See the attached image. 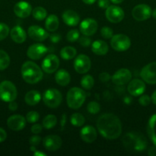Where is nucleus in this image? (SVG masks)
Instances as JSON below:
<instances>
[{"label":"nucleus","mask_w":156,"mask_h":156,"mask_svg":"<svg viewBox=\"0 0 156 156\" xmlns=\"http://www.w3.org/2000/svg\"><path fill=\"white\" fill-rule=\"evenodd\" d=\"M99 79L101 82H107L110 79H111V76L109 73H102L99 74Z\"/></svg>","instance_id":"obj_44"},{"label":"nucleus","mask_w":156,"mask_h":156,"mask_svg":"<svg viewBox=\"0 0 156 156\" xmlns=\"http://www.w3.org/2000/svg\"><path fill=\"white\" fill-rule=\"evenodd\" d=\"M85 123V117L81 114L74 113L70 116V123L76 127L82 126Z\"/></svg>","instance_id":"obj_32"},{"label":"nucleus","mask_w":156,"mask_h":156,"mask_svg":"<svg viewBox=\"0 0 156 156\" xmlns=\"http://www.w3.org/2000/svg\"><path fill=\"white\" fill-rule=\"evenodd\" d=\"M106 18L111 23H119L122 21L125 16L122 8L116 5H110L106 9Z\"/></svg>","instance_id":"obj_12"},{"label":"nucleus","mask_w":156,"mask_h":156,"mask_svg":"<svg viewBox=\"0 0 156 156\" xmlns=\"http://www.w3.org/2000/svg\"><path fill=\"white\" fill-rule=\"evenodd\" d=\"M11 38L12 41L17 44H22L25 41L27 34L24 29L20 26H15L10 31Z\"/></svg>","instance_id":"obj_22"},{"label":"nucleus","mask_w":156,"mask_h":156,"mask_svg":"<svg viewBox=\"0 0 156 156\" xmlns=\"http://www.w3.org/2000/svg\"><path fill=\"white\" fill-rule=\"evenodd\" d=\"M151 98L148 95H147V94H142L139 99V103L142 106H148V105L151 103Z\"/></svg>","instance_id":"obj_41"},{"label":"nucleus","mask_w":156,"mask_h":156,"mask_svg":"<svg viewBox=\"0 0 156 156\" xmlns=\"http://www.w3.org/2000/svg\"><path fill=\"white\" fill-rule=\"evenodd\" d=\"M61 56L64 60H70L73 59L76 55V50L74 47L67 46L64 47L61 50Z\"/></svg>","instance_id":"obj_29"},{"label":"nucleus","mask_w":156,"mask_h":156,"mask_svg":"<svg viewBox=\"0 0 156 156\" xmlns=\"http://www.w3.org/2000/svg\"><path fill=\"white\" fill-rule=\"evenodd\" d=\"M57 123H58V119H57L56 116L53 115V114H49V115L46 116L43 120L42 126L45 129H50L54 127Z\"/></svg>","instance_id":"obj_30"},{"label":"nucleus","mask_w":156,"mask_h":156,"mask_svg":"<svg viewBox=\"0 0 156 156\" xmlns=\"http://www.w3.org/2000/svg\"><path fill=\"white\" fill-rule=\"evenodd\" d=\"M62 19L68 26H76L80 22V17L76 12L73 10H67L63 13Z\"/></svg>","instance_id":"obj_23"},{"label":"nucleus","mask_w":156,"mask_h":156,"mask_svg":"<svg viewBox=\"0 0 156 156\" xmlns=\"http://www.w3.org/2000/svg\"><path fill=\"white\" fill-rule=\"evenodd\" d=\"M91 49L93 53L98 56H103L106 55L109 51V47L106 43L101 40L95 41L91 44Z\"/></svg>","instance_id":"obj_24"},{"label":"nucleus","mask_w":156,"mask_h":156,"mask_svg":"<svg viewBox=\"0 0 156 156\" xmlns=\"http://www.w3.org/2000/svg\"><path fill=\"white\" fill-rule=\"evenodd\" d=\"M47 13L46 9L41 6H38L32 10L33 18L38 21H42V20L45 19L47 18Z\"/></svg>","instance_id":"obj_31"},{"label":"nucleus","mask_w":156,"mask_h":156,"mask_svg":"<svg viewBox=\"0 0 156 156\" xmlns=\"http://www.w3.org/2000/svg\"><path fill=\"white\" fill-rule=\"evenodd\" d=\"M42 129H43V126H41V124H34L33 126H32L31 128V131H32V133L34 134H38V133H41L42 132Z\"/></svg>","instance_id":"obj_42"},{"label":"nucleus","mask_w":156,"mask_h":156,"mask_svg":"<svg viewBox=\"0 0 156 156\" xmlns=\"http://www.w3.org/2000/svg\"><path fill=\"white\" fill-rule=\"evenodd\" d=\"M21 73L22 79L28 84H36L43 78V72L41 69L35 62L27 61L21 66Z\"/></svg>","instance_id":"obj_3"},{"label":"nucleus","mask_w":156,"mask_h":156,"mask_svg":"<svg viewBox=\"0 0 156 156\" xmlns=\"http://www.w3.org/2000/svg\"><path fill=\"white\" fill-rule=\"evenodd\" d=\"M55 81L61 86H66L70 82V76L65 69H60L55 74Z\"/></svg>","instance_id":"obj_27"},{"label":"nucleus","mask_w":156,"mask_h":156,"mask_svg":"<svg viewBox=\"0 0 156 156\" xmlns=\"http://www.w3.org/2000/svg\"><path fill=\"white\" fill-rule=\"evenodd\" d=\"M87 111L91 114H96L100 111V105L96 101H90L87 105Z\"/></svg>","instance_id":"obj_36"},{"label":"nucleus","mask_w":156,"mask_h":156,"mask_svg":"<svg viewBox=\"0 0 156 156\" xmlns=\"http://www.w3.org/2000/svg\"><path fill=\"white\" fill-rule=\"evenodd\" d=\"M9 110L12 111H15L18 109V104L15 101H12L9 102Z\"/></svg>","instance_id":"obj_48"},{"label":"nucleus","mask_w":156,"mask_h":156,"mask_svg":"<svg viewBox=\"0 0 156 156\" xmlns=\"http://www.w3.org/2000/svg\"><path fill=\"white\" fill-rule=\"evenodd\" d=\"M96 127L102 136L106 140H116L122 133V123L117 116L104 114L96 121Z\"/></svg>","instance_id":"obj_1"},{"label":"nucleus","mask_w":156,"mask_h":156,"mask_svg":"<svg viewBox=\"0 0 156 156\" xmlns=\"http://www.w3.org/2000/svg\"><path fill=\"white\" fill-rule=\"evenodd\" d=\"M39 114L36 111H30L26 115V120L30 123H36L39 120Z\"/></svg>","instance_id":"obj_38"},{"label":"nucleus","mask_w":156,"mask_h":156,"mask_svg":"<svg viewBox=\"0 0 156 156\" xmlns=\"http://www.w3.org/2000/svg\"><path fill=\"white\" fill-rule=\"evenodd\" d=\"M110 0H98V5L101 9H107L110 5Z\"/></svg>","instance_id":"obj_45"},{"label":"nucleus","mask_w":156,"mask_h":156,"mask_svg":"<svg viewBox=\"0 0 156 156\" xmlns=\"http://www.w3.org/2000/svg\"><path fill=\"white\" fill-rule=\"evenodd\" d=\"M41 137L38 136H33L30 138L29 140V143L31 144V146H38L39 145V143H41Z\"/></svg>","instance_id":"obj_43"},{"label":"nucleus","mask_w":156,"mask_h":156,"mask_svg":"<svg viewBox=\"0 0 156 156\" xmlns=\"http://www.w3.org/2000/svg\"><path fill=\"white\" fill-rule=\"evenodd\" d=\"M145 88H146V86H145L144 81L140 80L139 79H135L130 81L128 82V87H127L128 93L134 97L142 95L145 92Z\"/></svg>","instance_id":"obj_16"},{"label":"nucleus","mask_w":156,"mask_h":156,"mask_svg":"<svg viewBox=\"0 0 156 156\" xmlns=\"http://www.w3.org/2000/svg\"><path fill=\"white\" fill-rule=\"evenodd\" d=\"M73 66L76 73L79 74H84L91 68V61L87 55L80 54L75 59Z\"/></svg>","instance_id":"obj_11"},{"label":"nucleus","mask_w":156,"mask_h":156,"mask_svg":"<svg viewBox=\"0 0 156 156\" xmlns=\"http://www.w3.org/2000/svg\"><path fill=\"white\" fill-rule=\"evenodd\" d=\"M59 27V19L55 15H50L46 18L45 28L48 31L54 32L58 30Z\"/></svg>","instance_id":"obj_28"},{"label":"nucleus","mask_w":156,"mask_h":156,"mask_svg":"<svg viewBox=\"0 0 156 156\" xmlns=\"http://www.w3.org/2000/svg\"><path fill=\"white\" fill-rule=\"evenodd\" d=\"M80 137L85 143H91L97 138V133L93 126L87 125L83 127L80 130Z\"/></svg>","instance_id":"obj_21"},{"label":"nucleus","mask_w":156,"mask_h":156,"mask_svg":"<svg viewBox=\"0 0 156 156\" xmlns=\"http://www.w3.org/2000/svg\"><path fill=\"white\" fill-rule=\"evenodd\" d=\"M10 64V57L6 51L0 50V71L5 70Z\"/></svg>","instance_id":"obj_33"},{"label":"nucleus","mask_w":156,"mask_h":156,"mask_svg":"<svg viewBox=\"0 0 156 156\" xmlns=\"http://www.w3.org/2000/svg\"><path fill=\"white\" fill-rule=\"evenodd\" d=\"M110 44L113 50L116 51L122 52L128 50L131 46V41L128 36L122 34L113 35L111 38Z\"/></svg>","instance_id":"obj_7"},{"label":"nucleus","mask_w":156,"mask_h":156,"mask_svg":"<svg viewBox=\"0 0 156 156\" xmlns=\"http://www.w3.org/2000/svg\"><path fill=\"white\" fill-rule=\"evenodd\" d=\"M151 9L150 6L145 4H140L135 6L132 11L133 18L138 21H145L151 16Z\"/></svg>","instance_id":"obj_10"},{"label":"nucleus","mask_w":156,"mask_h":156,"mask_svg":"<svg viewBox=\"0 0 156 156\" xmlns=\"http://www.w3.org/2000/svg\"><path fill=\"white\" fill-rule=\"evenodd\" d=\"M18 95L15 85L10 81H3L0 83V99L5 102L15 101Z\"/></svg>","instance_id":"obj_5"},{"label":"nucleus","mask_w":156,"mask_h":156,"mask_svg":"<svg viewBox=\"0 0 156 156\" xmlns=\"http://www.w3.org/2000/svg\"><path fill=\"white\" fill-rule=\"evenodd\" d=\"M28 34L31 39L38 42L45 41L49 37V34L47 33V30L38 25H32L29 27L28 30Z\"/></svg>","instance_id":"obj_17"},{"label":"nucleus","mask_w":156,"mask_h":156,"mask_svg":"<svg viewBox=\"0 0 156 156\" xmlns=\"http://www.w3.org/2000/svg\"><path fill=\"white\" fill-rule=\"evenodd\" d=\"M50 40L52 43L54 44H56V43H58L59 41H61V36L59 34H52L50 36Z\"/></svg>","instance_id":"obj_46"},{"label":"nucleus","mask_w":156,"mask_h":156,"mask_svg":"<svg viewBox=\"0 0 156 156\" xmlns=\"http://www.w3.org/2000/svg\"><path fill=\"white\" fill-rule=\"evenodd\" d=\"M34 155L35 156H46V154L42 152H39V151H35L34 152Z\"/></svg>","instance_id":"obj_52"},{"label":"nucleus","mask_w":156,"mask_h":156,"mask_svg":"<svg viewBox=\"0 0 156 156\" xmlns=\"http://www.w3.org/2000/svg\"><path fill=\"white\" fill-rule=\"evenodd\" d=\"M131 101H132V100H131V98H130L125 97V98H124V102H125V104H127V105H128V104L131 103Z\"/></svg>","instance_id":"obj_54"},{"label":"nucleus","mask_w":156,"mask_h":156,"mask_svg":"<svg viewBox=\"0 0 156 156\" xmlns=\"http://www.w3.org/2000/svg\"><path fill=\"white\" fill-rule=\"evenodd\" d=\"M122 144L127 151L130 152H141L145 150L148 146V141L142 133L129 132L122 137Z\"/></svg>","instance_id":"obj_2"},{"label":"nucleus","mask_w":156,"mask_h":156,"mask_svg":"<svg viewBox=\"0 0 156 156\" xmlns=\"http://www.w3.org/2000/svg\"><path fill=\"white\" fill-rule=\"evenodd\" d=\"M101 36L105 39H110L113 36V30L110 27H103L100 30Z\"/></svg>","instance_id":"obj_39"},{"label":"nucleus","mask_w":156,"mask_h":156,"mask_svg":"<svg viewBox=\"0 0 156 156\" xmlns=\"http://www.w3.org/2000/svg\"><path fill=\"white\" fill-rule=\"evenodd\" d=\"M98 24L93 18H86L80 24V30L86 36H92L96 32Z\"/></svg>","instance_id":"obj_15"},{"label":"nucleus","mask_w":156,"mask_h":156,"mask_svg":"<svg viewBox=\"0 0 156 156\" xmlns=\"http://www.w3.org/2000/svg\"><path fill=\"white\" fill-rule=\"evenodd\" d=\"M147 133L151 143L156 146V114L149 118L147 126Z\"/></svg>","instance_id":"obj_25"},{"label":"nucleus","mask_w":156,"mask_h":156,"mask_svg":"<svg viewBox=\"0 0 156 156\" xmlns=\"http://www.w3.org/2000/svg\"><path fill=\"white\" fill-rule=\"evenodd\" d=\"M91 41L92 40L89 37V36H86V35L80 37H79V39H78L79 44L84 47H90V44H91Z\"/></svg>","instance_id":"obj_40"},{"label":"nucleus","mask_w":156,"mask_h":156,"mask_svg":"<svg viewBox=\"0 0 156 156\" xmlns=\"http://www.w3.org/2000/svg\"><path fill=\"white\" fill-rule=\"evenodd\" d=\"M151 16H152L154 19H156V9H154V10L151 12Z\"/></svg>","instance_id":"obj_56"},{"label":"nucleus","mask_w":156,"mask_h":156,"mask_svg":"<svg viewBox=\"0 0 156 156\" xmlns=\"http://www.w3.org/2000/svg\"><path fill=\"white\" fill-rule=\"evenodd\" d=\"M14 12L18 18H26L32 12V5L28 2L20 1L14 6Z\"/></svg>","instance_id":"obj_20"},{"label":"nucleus","mask_w":156,"mask_h":156,"mask_svg":"<svg viewBox=\"0 0 156 156\" xmlns=\"http://www.w3.org/2000/svg\"><path fill=\"white\" fill-rule=\"evenodd\" d=\"M151 101H152V103L154 104V105H156V90L152 93V94H151Z\"/></svg>","instance_id":"obj_51"},{"label":"nucleus","mask_w":156,"mask_h":156,"mask_svg":"<svg viewBox=\"0 0 156 156\" xmlns=\"http://www.w3.org/2000/svg\"><path fill=\"white\" fill-rule=\"evenodd\" d=\"M113 83L116 85H123L128 83L132 79V73L127 69L117 70L111 77Z\"/></svg>","instance_id":"obj_13"},{"label":"nucleus","mask_w":156,"mask_h":156,"mask_svg":"<svg viewBox=\"0 0 156 156\" xmlns=\"http://www.w3.org/2000/svg\"><path fill=\"white\" fill-rule=\"evenodd\" d=\"M47 48L42 44H35L28 47L27 50V56L33 60L41 59L47 53Z\"/></svg>","instance_id":"obj_14"},{"label":"nucleus","mask_w":156,"mask_h":156,"mask_svg":"<svg viewBox=\"0 0 156 156\" xmlns=\"http://www.w3.org/2000/svg\"><path fill=\"white\" fill-rule=\"evenodd\" d=\"M67 123V115L65 114H64L61 117V125L62 127H64V125Z\"/></svg>","instance_id":"obj_50"},{"label":"nucleus","mask_w":156,"mask_h":156,"mask_svg":"<svg viewBox=\"0 0 156 156\" xmlns=\"http://www.w3.org/2000/svg\"><path fill=\"white\" fill-rule=\"evenodd\" d=\"M85 4L87 5H93L96 2V0H82Z\"/></svg>","instance_id":"obj_53"},{"label":"nucleus","mask_w":156,"mask_h":156,"mask_svg":"<svg viewBox=\"0 0 156 156\" xmlns=\"http://www.w3.org/2000/svg\"><path fill=\"white\" fill-rule=\"evenodd\" d=\"M9 32L10 30H9V26L4 23H0V41L6 39L9 35Z\"/></svg>","instance_id":"obj_37"},{"label":"nucleus","mask_w":156,"mask_h":156,"mask_svg":"<svg viewBox=\"0 0 156 156\" xmlns=\"http://www.w3.org/2000/svg\"><path fill=\"white\" fill-rule=\"evenodd\" d=\"M7 125L12 130L20 131L25 127L26 119L23 116L18 114L12 115L8 118Z\"/></svg>","instance_id":"obj_19"},{"label":"nucleus","mask_w":156,"mask_h":156,"mask_svg":"<svg viewBox=\"0 0 156 156\" xmlns=\"http://www.w3.org/2000/svg\"><path fill=\"white\" fill-rule=\"evenodd\" d=\"M140 76L142 80L149 85L156 84V62H150L142 69Z\"/></svg>","instance_id":"obj_8"},{"label":"nucleus","mask_w":156,"mask_h":156,"mask_svg":"<svg viewBox=\"0 0 156 156\" xmlns=\"http://www.w3.org/2000/svg\"><path fill=\"white\" fill-rule=\"evenodd\" d=\"M6 138H7V133L2 128L0 127V143L4 142L6 140Z\"/></svg>","instance_id":"obj_47"},{"label":"nucleus","mask_w":156,"mask_h":156,"mask_svg":"<svg viewBox=\"0 0 156 156\" xmlns=\"http://www.w3.org/2000/svg\"><path fill=\"white\" fill-rule=\"evenodd\" d=\"M86 100V93L77 87L71 88L67 94V103L70 108L73 110L79 109Z\"/></svg>","instance_id":"obj_4"},{"label":"nucleus","mask_w":156,"mask_h":156,"mask_svg":"<svg viewBox=\"0 0 156 156\" xmlns=\"http://www.w3.org/2000/svg\"><path fill=\"white\" fill-rule=\"evenodd\" d=\"M44 105L50 108H57L62 101V94L55 88L46 90L42 96Z\"/></svg>","instance_id":"obj_6"},{"label":"nucleus","mask_w":156,"mask_h":156,"mask_svg":"<svg viewBox=\"0 0 156 156\" xmlns=\"http://www.w3.org/2000/svg\"><path fill=\"white\" fill-rule=\"evenodd\" d=\"M43 145L47 150L54 152L62 146V140L59 136L49 135L43 140Z\"/></svg>","instance_id":"obj_18"},{"label":"nucleus","mask_w":156,"mask_h":156,"mask_svg":"<svg viewBox=\"0 0 156 156\" xmlns=\"http://www.w3.org/2000/svg\"><path fill=\"white\" fill-rule=\"evenodd\" d=\"M113 4H119V3L122 2L124 0H110Z\"/></svg>","instance_id":"obj_55"},{"label":"nucleus","mask_w":156,"mask_h":156,"mask_svg":"<svg viewBox=\"0 0 156 156\" xmlns=\"http://www.w3.org/2000/svg\"><path fill=\"white\" fill-rule=\"evenodd\" d=\"M60 65L59 58L54 54H49L41 62V69L46 73L51 74L58 70Z\"/></svg>","instance_id":"obj_9"},{"label":"nucleus","mask_w":156,"mask_h":156,"mask_svg":"<svg viewBox=\"0 0 156 156\" xmlns=\"http://www.w3.org/2000/svg\"><path fill=\"white\" fill-rule=\"evenodd\" d=\"M41 99V95L39 91H35V90H32L26 93L24 96V101L28 105L30 106H34V105H38Z\"/></svg>","instance_id":"obj_26"},{"label":"nucleus","mask_w":156,"mask_h":156,"mask_svg":"<svg viewBox=\"0 0 156 156\" xmlns=\"http://www.w3.org/2000/svg\"><path fill=\"white\" fill-rule=\"evenodd\" d=\"M80 85L83 88L86 90H90L94 85V79L90 75H87L82 78L80 81Z\"/></svg>","instance_id":"obj_34"},{"label":"nucleus","mask_w":156,"mask_h":156,"mask_svg":"<svg viewBox=\"0 0 156 156\" xmlns=\"http://www.w3.org/2000/svg\"><path fill=\"white\" fill-rule=\"evenodd\" d=\"M80 37V32L79 30H76V29H72L70 30L68 33L67 34V36H66V38H67V41L69 42H75V41H78Z\"/></svg>","instance_id":"obj_35"},{"label":"nucleus","mask_w":156,"mask_h":156,"mask_svg":"<svg viewBox=\"0 0 156 156\" xmlns=\"http://www.w3.org/2000/svg\"><path fill=\"white\" fill-rule=\"evenodd\" d=\"M148 154L150 156H156V146H154L150 147L148 151Z\"/></svg>","instance_id":"obj_49"}]
</instances>
